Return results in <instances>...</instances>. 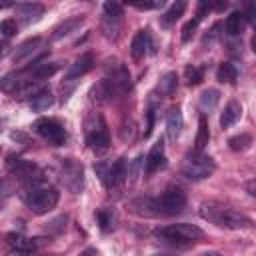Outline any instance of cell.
<instances>
[{"mask_svg": "<svg viewBox=\"0 0 256 256\" xmlns=\"http://www.w3.org/2000/svg\"><path fill=\"white\" fill-rule=\"evenodd\" d=\"M84 22V18L82 16H74V18H68V20H64L60 26H56L54 28V34H52V38L54 40H60V38H64V36H68L70 32H74L80 24Z\"/></svg>", "mask_w": 256, "mask_h": 256, "instance_id": "cell-21", "label": "cell"}, {"mask_svg": "<svg viewBox=\"0 0 256 256\" xmlns=\"http://www.w3.org/2000/svg\"><path fill=\"white\" fill-rule=\"evenodd\" d=\"M214 0H198V10H196V18L202 20L204 16H208V12L212 10Z\"/></svg>", "mask_w": 256, "mask_h": 256, "instance_id": "cell-34", "label": "cell"}, {"mask_svg": "<svg viewBox=\"0 0 256 256\" xmlns=\"http://www.w3.org/2000/svg\"><path fill=\"white\" fill-rule=\"evenodd\" d=\"M198 18H192V20H188L186 24H184V28H182V42H188L192 36H194V32H196V28H198Z\"/></svg>", "mask_w": 256, "mask_h": 256, "instance_id": "cell-33", "label": "cell"}, {"mask_svg": "<svg viewBox=\"0 0 256 256\" xmlns=\"http://www.w3.org/2000/svg\"><path fill=\"white\" fill-rule=\"evenodd\" d=\"M164 164H166V162H164V142L158 140V142L150 148V152H148V156H146V174H152L154 170L162 168Z\"/></svg>", "mask_w": 256, "mask_h": 256, "instance_id": "cell-14", "label": "cell"}, {"mask_svg": "<svg viewBox=\"0 0 256 256\" xmlns=\"http://www.w3.org/2000/svg\"><path fill=\"white\" fill-rule=\"evenodd\" d=\"M176 86H178V78H176V72H166L160 82H158V88L164 96H172L176 92Z\"/></svg>", "mask_w": 256, "mask_h": 256, "instance_id": "cell-26", "label": "cell"}, {"mask_svg": "<svg viewBox=\"0 0 256 256\" xmlns=\"http://www.w3.org/2000/svg\"><path fill=\"white\" fill-rule=\"evenodd\" d=\"M152 126H154V110H148V128H146L144 136H150V132H152Z\"/></svg>", "mask_w": 256, "mask_h": 256, "instance_id": "cell-39", "label": "cell"}, {"mask_svg": "<svg viewBox=\"0 0 256 256\" xmlns=\"http://www.w3.org/2000/svg\"><path fill=\"white\" fill-rule=\"evenodd\" d=\"M8 4H10V0H2V8H6Z\"/></svg>", "mask_w": 256, "mask_h": 256, "instance_id": "cell-42", "label": "cell"}, {"mask_svg": "<svg viewBox=\"0 0 256 256\" xmlns=\"http://www.w3.org/2000/svg\"><path fill=\"white\" fill-rule=\"evenodd\" d=\"M18 32V26H16V20H10V18H6V20H2V24H0V34H2V38L4 40H8V38H12L14 34Z\"/></svg>", "mask_w": 256, "mask_h": 256, "instance_id": "cell-32", "label": "cell"}, {"mask_svg": "<svg viewBox=\"0 0 256 256\" xmlns=\"http://www.w3.org/2000/svg\"><path fill=\"white\" fill-rule=\"evenodd\" d=\"M180 130H182V114H180V108L174 106L166 114V132H168V138L172 142H176V138L180 136Z\"/></svg>", "mask_w": 256, "mask_h": 256, "instance_id": "cell-15", "label": "cell"}, {"mask_svg": "<svg viewBox=\"0 0 256 256\" xmlns=\"http://www.w3.org/2000/svg\"><path fill=\"white\" fill-rule=\"evenodd\" d=\"M92 66H94V58H92L90 52L78 56V58L74 60V64H70V68H68V72H66V80H68V82H74L76 78H80V76H84L86 72H90Z\"/></svg>", "mask_w": 256, "mask_h": 256, "instance_id": "cell-11", "label": "cell"}, {"mask_svg": "<svg viewBox=\"0 0 256 256\" xmlns=\"http://www.w3.org/2000/svg\"><path fill=\"white\" fill-rule=\"evenodd\" d=\"M36 240V238H34ZM34 240H30V238H26V236H22V234H18V232H10V234H6V244L14 250V252H20V254H32L34 250H36V242Z\"/></svg>", "mask_w": 256, "mask_h": 256, "instance_id": "cell-12", "label": "cell"}, {"mask_svg": "<svg viewBox=\"0 0 256 256\" xmlns=\"http://www.w3.org/2000/svg\"><path fill=\"white\" fill-rule=\"evenodd\" d=\"M86 144L94 150V152H106L110 148V134L106 130V124L102 118H98V124L88 128L86 134Z\"/></svg>", "mask_w": 256, "mask_h": 256, "instance_id": "cell-9", "label": "cell"}, {"mask_svg": "<svg viewBox=\"0 0 256 256\" xmlns=\"http://www.w3.org/2000/svg\"><path fill=\"white\" fill-rule=\"evenodd\" d=\"M60 68V62H44V64H34V68L30 70V80H46L52 74H56Z\"/></svg>", "mask_w": 256, "mask_h": 256, "instance_id": "cell-20", "label": "cell"}, {"mask_svg": "<svg viewBox=\"0 0 256 256\" xmlns=\"http://www.w3.org/2000/svg\"><path fill=\"white\" fill-rule=\"evenodd\" d=\"M150 46H152L150 32H148V30H138V32L134 34V38H132V44H130V54H132V58L140 60V58L148 52Z\"/></svg>", "mask_w": 256, "mask_h": 256, "instance_id": "cell-13", "label": "cell"}, {"mask_svg": "<svg viewBox=\"0 0 256 256\" xmlns=\"http://www.w3.org/2000/svg\"><path fill=\"white\" fill-rule=\"evenodd\" d=\"M124 2L130 4V6H134V8H140V10H148V8L154 6L152 0H124Z\"/></svg>", "mask_w": 256, "mask_h": 256, "instance_id": "cell-36", "label": "cell"}, {"mask_svg": "<svg viewBox=\"0 0 256 256\" xmlns=\"http://www.w3.org/2000/svg\"><path fill=\"white\" fill-rule=\"evenodd\" d=\"M96 218H98L100 228H102L104 232L114 230V222H116V218H114V214H112L110 210H100V212L96 214Z\"/></svg>", "mask_w": 256, "mask_h": 256, "instance_id": "cell-28", "label": "cell"}, {"mask_svg": "<svg viewBox=\"0 0 256 256\" xmlns=\"http://www.w3.org/2000/svg\"><path fill=\"white\" fill-rule=\"evenodd\" d=\"M250 144H252V138H250V134L232 136V138L228 140V146H230V150H234V152H242V150H246Z\"/></svg>", "mask_w": 256, "mask_h": 256, "instance_id": "cell-27", "label": "cell"}, {"mask_svg": "<svg viewBox=\"0 0 256 256\" xmlns=\"http://www.w3.org/2000/svg\"><path fill=\"white\" fill-rule=\"evenodd\" d=\"M184 10H186V0H174L172 6L164 12V16H162V24H164V26H172V24L184 14Z\"/></svg>", "mask_w": 256, "mask_h": 256, "instance_id": "cell-23", "label": "cell"}, {"mask_svg": "<svg viewBox=\"0 0 256 256\" xmlns=\"http://www.w3.org/2000/svg\"><path fill=\"white\" fill-rule=\"evenodd\" d=\"M40 44H42V40L36 36V38H28L26 42H22L16 50H14V54H12V60L14 62H22L24 58H28V56H32L38 48H40Z\"/></svg>", "mask_w": 256, "mask_h": 256, "instance_id": "cell-18", "label": "cell"}, {"mask_svg": "<svg viewBox=\"0 0 256 256\" xmlns=\"http://www.w3.org/2000/svg\"><path fill=\"white\" fill-rule=\"evenodd\" d=\"M96 170H98L100 180L104 182V186L108 190H118L126 182V176H128L124 158H118L114 164H98Z\"/></svg>", "mask_w": 256, "mask_h": 256, "instance_id": "cell-5", "label": "cell"}, {"mask_svg": "<svg viewBox=\"0 0 256 256\" xmlns=\"http://www.w3.org/2000/svg\"><path fill=\"white\" fill-rule=\"evenodd\" d=\"M156 236L162 238L164 242H172V244H192V242L200 240L204 236V232L194 224L180 222V224H170V226L158 228Z\"/></svg>", "mask_w": 256, "mask_h": 256, "instance_id": "cell-3", "label": "cell"}, {"mask_svg": "<svg viewBox=\"0 0 256 256\" xmlns=\"http://www.w3.org/2000/svg\"><path fill=\"white\" fill-rule=\"evenodd\" d=\"M42 16H44V6L40 2H20L16 6V18L26 26L38 22Z\"/></svg>", "mask_w": 256, "mask_h": 256, "instance_id": "cell-10", "label": "cell"}, {"mask_svg": "<svg viewBox=\"0 0 256 256\" xmlns=\"http://www.w3.org/2000/svg\"><path fill=\"white\" fill-rule=\"evenodd\" d=\"M64 226H66V216H60V218H56V220H52L48 228H50V230H56V232H60V230H62Z\"/></svg>", "mask_w": 256, "mask_h": 256, "instance_id": "cell-37", "label": "cell"}, {"mask_svg": "<svg viewBox=\"0 0 256 256\" xmlns=\"http://www.w3.org/2000/svg\"><path fill=\"white\" fill-rule=\"evenodd\" d=\"M216 170V164L210 156L202 154V150H196L194 154H188L182 162V176L188 180H204Z\"/></svg>", "mask_w": 256, "mask_h": 256, "instance_id": "cell-4", "label": "cell"}, {"mask_svg": "<svg viewBox=\"0 0 256 256\" xmlns=\"http://www.w3.org/2000/svg\"><path fill=\"white\" fill-rule=\"evenodd\" d=\"M226 8H228V0H214V6H212L214 12H224Z\"/></svg>", "mask_w": 256, "mask_h": 256, "instance_id": "cell-38", "label": "cell"}, {"mask_svg": "<svg viewBox=\"0 0 256 256\" xmlns=\"http://www.w3.org/2000/svg\"><path fill=\"white\" fill-rule=\"evenodd\" d=\"M252 50H254V52H256V34H254V36H252Z\"/></svg>", "mask_w": 256, "mask_h": 256, "instance_id": "cell-41", "label": "cell"}, {"mask_svg": "<svg viewBox=\"0 0 256 256\" xmlns=\"http://www.w3.org/2000/svg\"><path fill=\"white\" fill-rule=\"evenodd\" d=\"M218 100H220V92H218L216 88L204 90L202 96H200V110H202V114H210V112L216 108Z\"/></svg>", "mask_w": 256, "mask_h": 256, "instance_id": "cell-22", "label": "cell"}, {"mask_svg": "<svg viewBox=\"0 0 256 256\" xmlns=\"http://www.w3.org/2000/svg\"><path fill=\"white\" fill-rule=\"evenodd\" d=\"M244 6H246V18L250 22H256V0H244Z\"/></svg>", "mask_w": 256, "mask_h": 256, "instance_id": "cell-35", "label": "cell"}, {"mask_svg": "<svg viewBox=\"0 0 256 256\" xmlns=\"http://www.w3.org/2000/svg\"><path fill=\"white\" fill-rule=\"evenodd\" d=\"M202 218L214 222L220 228H228V230H240V228H252V220L246 218L240 212H234L230 208L224 206H216V204H202L200 208Z\"/></svg>", "mask_w": 256, "mask_h": 256, "instance_id": "cell-2", "label": "cell"}, {"mask_svg": "<svg viewBox=\"0 0 256 256\" xmlns=\"http://www.w3.org/2000/svg\"><path fill=\"white\" fill-rule=\"evenodd\" d=\"M184 76H186V82H188L190 86H198V84L204 80V74H202V70H200L198 66H186Z\"/></svg>", "mask_w": 256, "mask_h": 256, "instance_id": "cell-29", "label": "cell"}, {"mask_svg": "<svg viewBox=\"0 0 256 256\" xmlns=\"http://www.w3.org/2000/svg\"><path fill=\"white\" fill-rule=\"evenodd\" d=\"M144 166H146V158H144V156H138V158L130 164V172H128V176H130V180H132V182H136V180L142 176Z\"/></svg>", "mask_w": 256, "mask_h": 256, "instance_id": "cell-30", "label": "cell"}, {"mask_svg": "<svg viewBox=\"0 0 256 256\" xmlns=\"http://www.w3.org/2000/svg\"><path fill=\"white\" fill-rule=\"evenodd\" d=\"M40 182H42V178H40V180H32V182H28V186L20 192L24 204H26L34 214H46V212H50V210L58 204V198H60V194H58L56 188H52V186H42Z\"/></svg>", "mask_w": 256, "mask_h": 256, "instance_id": "cell-1", "label": "cell"}, {"mask_svg": "<svg viewBox=\"0 0 256 256\" xmlns=\"http://www.w3.org/2000/svg\"><path fill=\"white\" fill-rule=\"evenodd\" d=\"M242 116V106L236 102V100H230L226 106H224V112L220 116V126L222 128H230L232 124L238 122V118Z\"/></svg>", "mask_w": 256, "mask_h": 256, "instance_id": "cell-17", "label": "cell"}, {"mask_svg": "<svg viewBox=\"0 0 256 256\" xmlns=\"http://www.w3.org/2000/svg\"><path fill=\"white\" fill-rule=\"evenodd\" d=\"M210 140V130H208V122H206V116L202 114L198 118V132H196V150H204L206 144Z\"/></svg>", "mask_w": 256, "mask_h": 256, "instance_id": "cell-25", "label": "cell"}, {"mask_svg": "<svg viewBox=\"0 0 256 256\" xmlns=\"http://www.w3.org/2000/svg\"><path fill=\"white\" fill-rule=\"evenodd\" d=\"M246 190L252 194V196H256V180H252V182H248L246 184Z\"/></svg>", "mask_w": 256, "mask_h": 256, "instance_id": "cell-40", "label": "cell"}, {"mask_svg": "<svg viewBox=\"0 0 256 256\" xmlns=\"http://www.w3.org/2000/svg\"><path fill=\"white\" fill-rule=\"evenodd\" d=\"M52 104H54V96H52V92L46 90V88L36 90V94H32V98H30V108H32L34 112H44V110H48Z\"/></svg>", "mask_w": 256, "mask_h": 256, "instance_id": "cell-16", "label": "cell"}, {"mask_svg": "<svg viewBox=\"0 0 256 256\" xmlns=\"http://www.w3.org/2000/svg\"><path fill=\"white\" fill-rule=\"evenodd\" d=\"M32 128H34V132L38 136H42L52 146H62L66 142V130L54 118H40V120H36L32 124Z\"/></svg>", "mask_w": 256, "mask_h": 256, "instance_id": "cell-6", "label": "cell"}, {"mask_svg": "<svg viewBox=\"0 0 256 256\" xmlns=\"http://www.w3.org/2000/svg\"><path fill=\"white\" fill-rule=\"evenodd\" d=\"M238 78V70L234 68V64L230 62H222L216 70V80L222 82V84H234Z\"/></svg>", "mask_w": 256, "mask_h": 256, "instance_id": "cell-24", "label": "cell"}, {"mask_svg": "<svg viewBox=\"0 0 256 256\" xmlns=\"http://www.w3.org/2000/svg\"><path fill=\"white\" fill-rule=\"evenodd\" d=\"M244 20H246L244 12H232V14L226 18V22H224L226 34H228V36H240L242 30H244Z\"/></svg>", "mask_w": 256, "mask_h": 256, "instance_id": "cell-19", "label": "cell"}, {"mask_svg": "<svg viewBox=\"0 0 256 256\" xmlns=\"http://www.w3.org/2000/svg\"><path fill=\"white\" fill-rule=\"evenodd\" d=\"M104 12H106L108 18H120L124 10H122V4L118 0H106L104 2Z\"/></svg>", "mask_w": 256, "mask_h": 256, "instance_id": "cell-31", "label": "cell"}, {"mask_svg": "<svg viewBox=\"0 0 256 256\" xmlns=\"http://www.w3.org/2000/svg\"><path fill=\"white\" fill-rule=\"evenodd\" d=\"M60 178L64 182V186L72 192H80L84 186V170L78 162H74L72 158L62 162V170H60Z\"/></svg>", "mask_w": 256, "mask_h": 256, "instance_id": "cell-8", "label": "cell"}, {"mask_svg": "<svg viewBox=\"0 0 256 256\" xmlns=\"http://www.w3.org/2000/svg\"><path fill=\"white\" fill-rule=\"evenodd\" d=\"M156 204H158L160 214L174 216V214H180L186 208V194L178 186H170V188H166L160 194V198L156 200Z\"/></svg>", "mask_w": 256, "mask_h": 256, "instance_id": "cell-7", "label": "cell"}]
</instances>
